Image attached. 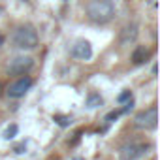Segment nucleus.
<instances>
[{
	"label": "nucleus",
	"instance_id": "7",
	"mask_svg": "<svg viewBox=\"0 0 160 160\" xmlns=\"http://www.w3.org/2000/svg\"><path fill=\"white\" fill-rule=\"evenodd\" d=\"M72 57L77 58V60H89L92 57V47L87 40H77L73 45H72Z\"/></svg>",
	"mask_w": 160,
	"mask_h": 160
},
{
	"label": "nucleus",
	"instance_id": "13",
	"mask_svg": "<svg viewBox=\"0 0 160 160\" xmlns=\"http://www.w3.org/2000/svg\"><path fill=\"white\" fill-rule=\"evenodd\" d=\"M55 121H57L60 126H68V124L72 122V119H70V117H62V115H55Z\"/></svg>",
	"mask_w": 160,
	"mask_h": 160
},
{
	"label": "nucleus",
	"instance_id": "16",
	"mask_svg": "<svg viewBox=\"0 0 160 160\" xmlns=\"http://www.w3.org/2000/svg\"><path fill=\"white\" fill-rule=\"evenodd\" d=\"M2 45H4V36L0 34V47H2Z\"/></svg>",
	"mask_w": 160,
	"mask_h": 160
},
{
	"label": "nucleus",
	"instance_id": "5",
	"mask_svg": "<svg viewBox=\"0 0 160 160\" xmlns=\"http://www.w3.org/2000/svg\"><path fill=\"white\" fill-rule=\"evenodd\" d=\"M32 77H28V75H23V77H19L17 81H13V83H10L8 85V89H6V94L10 96V98H21V96H25L28 91H30V87H32Z\"/></svg>",
	"mask_w": 160,
	"mask_h": 160
},
{
	"label": "nucleus",
	"instance_id": "8",
	"mask_svg": "<svg viewBox=\"0 0 160 160\" xmlns=\"http://www.w3.org/2000/svg\"><path fill=\"white\" fill-rule=\"evenodd\" d=\"M138 34H139V27L138 23H128L124 25V28L121 30V36H119V43L121 45H130L138 40Z\"/></svg>",
	"mask_w": 160,
	"mask_h": 160
},
{
	"label": "nucleus",
	"instance_id": "14",
	"mask_svg": "<svg viewBox=\"0 0 160 160\" xmlns=\"http://www.w3.org/2000/svg\"><path fill=\"white\" fill-rule=\"evenodd\" d=\"M119 115H121V109H119V111H109V113L106 115V122H113V121H117Z\"/></svg>",
	"mask_w": 160,
	"mask_h": 160
},
{
	"label": "nucleus",
	"instance_id": "9",
	"mask_svg": "<svg viewBox=\"0 0 160 160\" xmlns=\"http://www.w3.org/2000/svg\"><path fill=\"white\" fill-rule=\"evenodd\" d=\"M151 58V49L147 45H138L132 53V62L134 64H143Z\"/></svg>",
	"mask_w": 160,
	"mask_h": 160
},
{
	"label": "nucleus",
	"instance_id": "6",
	"mask_svg": "<svg viewBox=\"0 0 160 160\" xmlns=\"http://www.w3.org/2000/svg\"><path fill=\"white\" fill-rule=\"evenodd\" d=\"M32 66H34V58H32V57L19 55V57H15V58L10 60V64H8V73H10V75H23V73H27Z\"/></svg>",
	"mask_w": 160,
	"mask_h": 160
},
{
	"label": "nucleus",
	"instance_id": "4",
	"mask_svg": "<svg viewBox=\"0 0 160 160\" xmlns=\"http://www.w3.org/2000/svg\"><path fill=\"white\" fill-rule=\"evenodd\" d=\"M149 151L147 143H126L119 149V160H138Z\"/></svg>",
	"mask_w": 160,
	"mask_h": 160
},
{
	"label": "nucleus",
	"instance_id": "17",
	"mask_svg": "<svg viewBox=\"0 0 160 160\" xmlns=\"http://www.w3.org/2000/svg\"><path fill=\"white\" fill-rule=\"evenodd\" d=\"M0 94H2V85H0Z\"/></svg>",
	"mask_w": 160,
	"mask_h": 160
},
{
	"label": "nucleus",
	"instance_id": "15",
	"mask_svg": "<svg viewBox=\"0 0 160 160\" xmlns=\"http://www.w3.org/2000/svg\"><path fill=\"white\" fill-rule=\"evenodd\" d=\"M27 147V143H21V145H17L15 147V152H23V149Z\"/></svg>",
	"mask_w": 160,
	"mask_h": 160
},
{
	"label": "nucleus",
	"instance_id": "1",
	"mask_svg": "<svg viewBox=\"0 0 160 160\" xmlns=\"http://www.w3.org/2000/svg\"><path fill=\"white\" fill-rule=\"evenodd\" d=\"M87 17L96 25H106L115 17L113 0H91L87 4Z\"/></svg>",
	"mask_w": 160,
	"mask_h": 160
},
{
	"label": "nucleus",
	"instance_id": "2",
	"mask_svg": "<svg viewBox=\"0 0 160 160\" xmlns=\"http://www.w3.org/2000/svg\"><path fill=\"white\" fill-rule=\"evenodd\" d=\"M38 42V32L32 25H21L13 32V43L19 49H34Z\"/></svg>",
	"mask_w": 160,
	"mask_h": 160
},
{
	"label": "nucleus",
	"instance_id": "12",
	"mask_svg": "<svg viewBox=\"0 0 160 160\" xmlns=\"http://www.w3.org/2000/svg\"><path fill=\"white\" fill-rule=\"evenodd\" d=\"M128 100H132V91H124V92H121V94L117 96V102H119V104H124V102H128Z\"/></svg>",
	"mask_w": 160,
	"mask_h": 160
},
{
	"label": "nucleus",
	"instance_id": "11",
	"mask_svg": "<svg viewBox=\"0 0 160 160\" xmlns=\"http://www.w3.org/2000/svg\"><path fill=\"white\" fill-rule=\"evenodd\" d=\"M17 132H19V126H17V124H10V126L4 130V138H6V139H13V138L17 136Z\"/></svg>",
	"mask_w": 160,
	"mask_h": 160
},
{
	"label": "nucleus",
	"instance_id": "3",
	"mask_svg": "<svg viewBox=\"0 0 160 160\" xmlns=\"http://www.w3.org/2000/svg\"><path fill=\"white\" fill-rule=\"evenodd\" d=\"M134 124L138 128H143V130H152L156 128L158 124V108L156 106H151L143 111H139L136 117H134Z\"/></svg>",
	"mask_w": 160,
	"mask_h": 160
},
{
	"label": "nucleus",
	"instance_id": "10",
	"mask_svg": "<svg viewBox=\"0 0 160 160\" xmlns=\"http://www.w3.org/2000/svg\"><path fill=\"white\" fill-rule=\"evenodd\" d=\"M102 96L98 94V92H91L89 96H87V106L91 108V109H94V108H98V106H102Z\"/></svg>",
	"mask_w": 160,
	"mask_h": 160
}]
</instances>
